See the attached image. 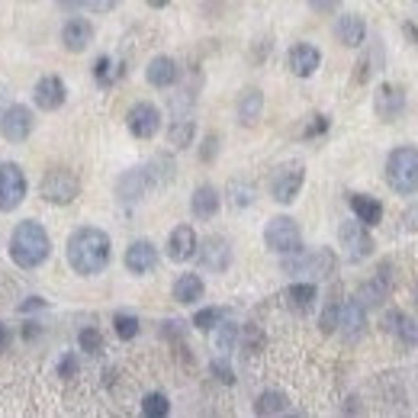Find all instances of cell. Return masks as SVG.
<instances>
[{"label": "cell", "mask_w": 418, "mask_h": 418, "mask_svg": "<svg viewBox=\"0 0 418 418\" xmlns=\"http://www.w3.org/2000/svg\"><path fill=\"white\" fill-rule=\"evenodd\" d=\"M110 235L103 229H94V225H84V229L71 232L68 238V264L74 273L81 277H97L106 271L110 264Z\"/></svg>", "instance_id": "cell-1"}, {"label": "cell", "mask_w": 418, "mask_h": 418, "mask_svg": "<svg viewBox=\"0 0 418 418\" xmlns=\"http://www.w3.org/2000/svg\"><path fill=\"white\" fill-rule=\"evenodd\" d=\"M49 254H52V238L39 222L26 219V222L16 225L13 238H10V258H13L16 264L26 267V271H33V267L45 264Z\"/></svg>", "instance_id": "cell-2"}, {"label": "cell", "mask_w": 418, "mask_h": 418, "mask_svg": "<svg viewBox=\"0 0 418 418\" xmlns=\"http://www.w3.org/2000/svg\"><path fill=\"white\" fill-rule=\"evenodd\" d=\"M283 271L293 273V277L303 280H328L338 271V258L332 254V248H315V251H293V254H283Z\"/></svg>", "instance_id": "cell-3"}, {"label": "cell", "mask_w": 418, "mask_h": 418, "mask_svg": "<svg viewBox=\"0 0 418 418\" xmlns=\"http://www.w3.org/2000/svg\"><path fill=\"white\" fill-rule=\"evenodd\" d=\"M386 183L402 196L418 193V148L415 145H399L390 152V158H386Z\"/></svg>", "instance_id": "cell-4"}, {"label": "cell", "mask_w": 418, "mask_h": 418, "mask_svg": "<svg viewBox=\"0 0 418 418\" xmlns=\"http://www.w3.org/2000/svg\"><path fill=\"white\" fill-rule=\"evenodd\" d=\"M264 244L273 254H293L303 248V232L290 216H273L264 225Z\"/></svg>", "instance_id": "cell-5"}, {"label": "cell", "mask_w": 418, "mask_h": 418, "mask_svg": "<svg viewBox=\"0 0 418 418\" xmlns=\"http://www.w3.org/2000/svg\"><path fill=\"white\" fill-rule=\"evenodd\" d=\"M338 242H341L344 258H348L351 264L367 261L370 254H373V235H370V225H363L361 219L341 222V229H338Z\"/></svg>", "instance_id": "cell-6"}, {"label": "cell", "mask_w": 418, "mask_h": 418, "mask_svg": "<svg viewBox=\"0 0 418 418\" xmlns=\"http://www.w3.org/2000/svg\"><path fill=\"white\" fill-rule=\"evenodd\" d=\"M303 183H306V167H303L300 161H286L271 177V196L277 203H283V206H290V203L300 196Z\"/></svg>", "instance_id": "cell-7"}, {"label": "cell", "mask_w": 418, "mask_h": 418, "mask_svg": "<svg viewBox=\"0 0 418 418\" xmlns=\"http://www.w3.org/2000/svg\"><path fill=\"white\" fill-rule=\"evenodd\" d=\"M26 187L29 183L23 167L13 164V161H4L0 164V213H13L23 203V196H26Z\"/></svg>", "instance_id": "cell-8"}, {"label": "cell", "mask_w": 418, "mask_h": 418, "mask_svg": "<svg viewBox=\"0 0 418 418\" xmlns=\"http://www.w3.org/2000/svg\"><path fill=\"white\" fill-rule=\"evenodd\" d=\"M77 193H81V183H77V177L71 174V171H64V167L49 171V174H45V181H42V196H45L49 203H55V206L71 203Z\"/></svg>", "instance_id": "cell-9"}, {"label": "cell", "mask_w": 418, "mask_h": 418, "mask_svg": "<svg viewBox=\"0 0 418 418\" xmlns=\"http://www.w3.org/2000/svg\"><path fill=\"white\" fill-rule=\"evenodd\" d=\"M125 125L135 139H154L161 129V110L154 103H135L125 116Z\"/></svg>", "instance_id": "cell-10"}, {"label": "cell", "mask_w": 418, "mask_h": 418, "mask_svg": "<svg viewBox=\"0 0 418 418\" xmlns=\"http://www.w3.org/2000/svg\"><path fill=\"white\" fill-rule=\"evenodd\" d=\"M29 132H33V113H29V106H7L4 110V116H0V135L7 142H26Z\"/></svg>", "instance_id": "cell-11"}, {"label": "cell", "mask_w": 418, "mask_h": 418, "mask_svg": "<svg viewBox=\"0 0 418 418\" xmlns=\"http://www.w3.org/2000/svg\"><path fill=\"white\" fill-rule=\"evenodd\" d=\"M196 254H200V264L206 267L209 273H222V271H229V264H232V244L219 235L196 244Z\"/></svg>", "instance_id": "cell-12"}, {"label": "cell", "mask_w": 418, "mask_h": 418, "mask_svg": "<svg viewBox=\"0 0 418 418\" xmlns=\"http://www.w3.org/2000/svg\"><path fill=\"white\" fill-rule=\"evenodd\" d=\"M373 110L383 123H396V119L402 116V110H405L402 87H396V84H380L376 94H373Z\"/></svg>", "instance_id": "cell-13"}, {"label": "cell", "mask_w": 418, "mask_h": 418, "mask_svg": "<svg viewBox=\"0 0 418 418\" xmlns=\"http://www.w3.org/2000/svg\"><path fill=\"white\" fill-rule=\"evenodd\" d=\"M286 64H290V71L296 77H312L322 64V52L315 49L312 42H296L290 49V55H286Z\"/></svg>", "instance_id": "cell-14"}, {"label": "cell", "mask_w": 418, "mask_h": 418, "mask_svg": "<svg viewBox=\"0 0 418 418\" xmlns=\"http://www.w3.org/2000/svg\"><path fill=\"white\" fill-rule=\"evenodd\" d=\"M148 187H152L148 167H132V171H125V174L116 181V196L123 203H139Z\"/></svg>", "instance_id": "cell-15"}, {"label": "cell", "mask_w": 418, "mask_h": 418, "mask_svg": "<svg viewBox=\"0 0 418 418\" xmlns=\"http://www.w3.org/2000/svg\"><path fill=\"white\" fill-rule=\"evenodd\" d=\"M154 264H158V248H154L152 242H132L129 248H125V271L129 273H152Z\"/></svg>", "instance_id": "cell-16"}, {"label": "cell", "mask_w": 418, "mask_h": 418, "mask_svg": "<svg viewBox=\"0 0 418 418\" xmlns=\"http://www.w3.org/2000/svg\"><path fill=\"white\" fill-rule=\"evenodd\" d=\"M196 244H200V238H196L193 225H177L171 232V238H167V258L183 264V261H190L196 254Z\"/></svg>", "instance_id": "cell-17"}, {"label": "cell", "mask_w": 418, "mask_h": 418, "mask_svg": "<svg viewBox=\"0 0 418 418\" xmlns=\"http://www.w3.org/2000/svg\"><path fill=\"white\" fill-rule=\"evenodd\" d=\"M334 39L341 42V45H348V49H361L363 39H367V23H363V16L357 13H344L334 20Z\"/></svg>", "instance_id": "cell-18"}, {"label": "cell", "mask_w": 418, "mask_h": 418, "mask_svg": "<svg viewBox=\"0 0 418 418\" xmlns=\"http://www.w3.org/2000/svg\"><path fill=\"white\" fill-rule=\"evenodd\" d=\"M33 100L39 110H58V106L64 103V81L58 74L39 77V84H35V91H33Z\"/></svg>", "instance_id": "cell-19"}, {"label": "cell", "mask_w": 418, "mask_h": 418, "mask_svg": "<svg viewBox=\"0 0 418 418\" xmlns=\"http://www.w3.org/2000/svg\"><path fill=\"white\" fill-rule=\"evenodd\" d=\"M338 328H341V334L348 338V341H357V338L363 334V328H367V309H363L357 300L341 303V312H338Z\"/></svg>", "instance_id": "cell-20"}, {"label": "cell", "mask_w": 418, "mask_h": 418, "mask_svg": "<svg viewBox=\"0 0 418 418\" xmlns=\"http://www.w3.org/2000/svg\"><path fill=\"white\" fill-rule=\"evenodd\" d=\"M145 77L152 87H161V91H167V87H174L177 77H181V68H177L174 58H167V55H158L148 62L145 68Z\"/></svg>", "instance_id": "cell-21"}, {"label": "cell", "mask_w": 418, "mask_h": 418, "mask_svg": "<svg viewBox=\"0 0 418 418\" xmlns=\"http://www.w3.org/2000/svg\"><path fill=\"white\" fill-rule=\"evenodd\" d=\"M94 39V26L84 16H71L68 23L62 26V42L68 52H84Z\"/></svg>", "instance_id": "cell-22"}, {"label": "cell", "mask_w": 418, "mask_h": 418, "mask_svg": "<svg viewBox=\"0 0 418 418\" xmlns=\"http://www.w3.org/2000/svg\"><path fill=\"white\" fill-rule=\"evenodd\" d=\"M219 190L213 183H203V187L193 190V200H190V209H193L196 219H213L219 213Z\"/></svg>", "instance_id": "cell-23"}, {"label": "cell", "mask_w": 418, "mask_h": 418, "mask_svg": "<svg viewBox=\"0 0 418 418\" xmlns=\"http://www.w3.org/2000/svg\"><path fill=\"white\" fill-rule=\"evenodd\" d=\"M351 209H354V216L361 219L363 225H376L383 219V203L376 200V196H367V193H351L348 196Z\"/></svg>", "instance_id": "cell-24"}, {"label": "cell", "mask_w": 418, "mask_h": 418, "mask_svg": "<svg viewBox=\"0 0 418 418\" xmlns=\"http://www.w3.org/2000/svg\"><path fill=\"white\" fill-rule=\"evenodd\" d=\"M264 113V94L258 87H248V91L238 97V123L242 125H254Z\"/></svg>", "instance_id": "cell-25"}, {"label": "cell", "mask_w": 418, "mask_h": 418, "mask_svg": "<svg viewBox=\"0 0 418 418\" xmlns=\"http://www.w3.org/2000/svg\"><path fill=\"white\" fill-rule=\"evenodd\" d=\"M203 293H206V283H203L200 273H181L174 283V300L183 303V306H190V303L203 300Z\"/></svg>", "instance_id": "cell-26"}, {"label": "cell", "mask_w": 418, "mask_h": 418, "mask_svg": "<svg viewBox=\"0 0 418 418\" xmlns=\"http://www.w3.org/2000/svg\"><path fill=\"white\" fill-rule=\"evenodd\" d=\"M193 139H196V123L190 116H181L167 125V142H171L174 148H190Z\"/></svg>", "instance_id": "cell-27"}, {"label": "cell", "mask_w": 418, "mask_h": 418, "mask_svg": "<svg viewBox=\"0 0 418 418\" xmlns=\"http://www.w3.org/2000/svg\"><path fill=\"white\" fill-rule=\"evenodd\" d=\"M286 409H290V402H286V396L280 390H264L258 396V402H254L258 415H283Z\"/></svg>", "instance_id": "cell-28"}, {"label": "cell", "mask_w": 418, "mask_h": 418, "mask_svg": "<svg viewBox=\"0 0 418 418\" xmlns=\"http://www.w3.org/2000/svg\"><path fill=\"white\" fill-rule=\"evenodd\" d=\"M286 300H290L293 309L306 312V309L315 303V283H312V280H300V283H293L290 290H286Z\"/></svg>", "instance_id": "cell-29"}, {"label": "cell", "mask_w": 418, "mask_h": 418, "mask_svg": "<svg viewBox=\"0 0 418 418\" xmlns=\"http://www.w3.org/2000/svg\"><path fill=\"white\" fill-rule=\"evenodd\" d=\"M235 344H238V325L235 322H219L216 325V351L225 357Z\"/></svg>", "instance_id": "cell-30"}, {"label": "cell", "mask_w": 418, "mask_h": 418, "mask_svg": "<svg viewBox=\"0 0 418 418\" xmlns=\"http://www.w3.org/2000/svg\"><path fill=\"white\" fill-rule=\"evenodd\" d=\"M167 412H171V402H167L164 392H148V396L142 399V415H148V418H164Z\"/></svg>", "instance_id": "cell-31"}, {"label": "cell", "mask_w": 418, "mask_h": 418, "mask_svg": "<svg viewBox=\"0 0 418 418\" xmlns=\"http://www.w3.org/2000/svg\"><path fill=\"white\" fill-rule=\"evenodd\" d=\"M113 328H116V334L123 341H132L135 334H139V319L132 312H116L113 315Z\"/></svg>", "instance_id": "cell-32"}, {"label": "cell", "mask_w": 418, "mask_h": 418, "mask_svg": "<svg viewBox=\"0 0 418 418\" xmlns=\"http://www.w3.org/2000/svg\"><path fill=\"white\" fill-rule=\"evenodd\" d=\"M392 334H399V341L409 344V348H415L418 344V322L409 319V315H399L396 328H392Z\"/></svg>", "instance_id": "cell-33"}, {"label": "cell", "mask_w": 418, "mask_h": 418, "mask_svg": "<svg viewBox=\"0 0 418 418\" xmlns=\"http://www.w3.org/2000/svg\"><path fill=\"white\" fill-rule=\"evenodd\" d=\"M77 344H81L84 354H100V351H103V334H100L97 328H81Z\"/></svg>", "instance_id": "cell-34"}, {"label": "cell", "mask_w": 418, "mask_h": 418, "mask_svg": "<svg viewBox=\"0 0 418 418\" xmlns=\"http://www.w3.org/2000/svg\"><path fill=\"white\" fill-rule=\"evenodd\" d=\"M222 309H216V306H209V309H200V312L193 315V325L200 328V332H213V328L222 322Z\"/></svg>", "instance_id": "cell-35"}, {"label": "cell", "mask_w": 418, "mask_h": 418, "mask_svg": "<svg viewBox=\"0 0 418 418\" xmlns=\"http://www.w3.org/2000/svg\"><path fill=\"white\" fill-rule=\"evenodd\" d=\"M229 196H232V203H235L238 209H242V206H251V203H254V183L232 181V187H229Z\"/></svg>", "instance_id": "cell-36"}, {"label": "cell", "mask_w": 418, "mask_h": 418, "mask_svg": "<svg viewBox=\"0 0 418 418\" xmlns=\"http://www.w3.org/2000/svg\"><path fill=\"white\" fill-rule=\"evenodd\" d=\"M338 312H341V303L338 300H332L325 306V312H322V319H319V325H322V332H338Z\"/></svg>", "instance_id": "cell-37"}, {"label": "cell", "mask_w": 418, "mask_h": 418, "mask_svg": "<svg viewBox=\"0 0 418 418\" xmlns=\"http://www.w3.org/2000/svg\"><path fill=\"white\" fill-rule=\"evenodd\" d=\"M209 370H213V373H216V380H222V383H229V386L235 383V373H232V367L222 361V357H216V361L209 363Z\"/></svg>", "instance_id": "cell-38"}, {"label": "cell", "mask_w": 418, "mask_h": 418, "mask_svg": "<svg viewBox=\"0 0 418 418\" xmlns=\"http://www.w3.org/2000/svg\"><path fill=\"white\" fill-rule=\"evenodd\" d=\"M94 74H97V81L103 84V87H110V84H113V74H110V58H106V55H100V58H97V64H94Z\"/></svg>", "instance_id": "cell-39"}, {"label": "cell", "mask_w": 418, "mask_h": 418, "mask_svg": "<svg viewBox=\"0 0 418 418\" xmlns=\"http://www.w3.org/2000/svg\"><path fill=\"white\" fill-rule=\"evenodd\" d=\"M58 373H62L64 380H71V376H77V357H74V354H64L62 361H58Z\"/></svg>", "instance_id": "cell-40"}, {"label": "cell", "mask_w": 418, "mask_h": 418, "mask_svg": "<svg viewBox=\"0 0 418 418\" xmlns=\"http://www.w3.org/2000/svg\"><path fill=\"white\" fill-rule=\"evenodd\" d=\"M306 4L315 10V13H332V10H338L341 0H306Z\"/></svg>", "instance_id": "cell-41"}, {"label": "cell", "mask_w": 418, "mask_h": 418, "mask_svg": "<svg viewBox=\"0 0 418 418\" xmlns=\"http://www.w3.org/2000/svg\"><path fill=\"white\" fill-rule=\"evenodd\" d=\"M328 129V116H312V125L306 129V139H315V135H322Z\"/></svg>", "instance_id": "cell-42"}, {"label": "cell", "mask_w": 418, "mask_h": 418, "mask_svg": "<svg viewBox=\"0 0 418 418\" xmlns=\"http://www.w3.org/2000/svg\"><path fill=\"white\" fill-rule=\"evenodd\" d=\"M123 0H87V7L97 10V13H110V10H116Z\"/></svg>", "instance_id": "cell-43"}, {"label": "cell", "mask_w": 418, "mask_h": 418, "mask_svg": "<svg viewBox=\"0 0 418 418\" xmlns=\"http://www.w3.org/2000/svg\"><path fill=\"white\" fill-rule=\"evenodd\" d=\"M402 222H405V229H409V232H418V203H412V206L405 209Z\"/></svg>", "instance_id": "cell-44"}, {"label": "cell", "mask_w": 418, "mask_h": 418, "mask_svg": "<svg viewBox=\"0 0 418 418\" xmlns=\"http://www.w3.org/2000/svg\"><path fill=\"white\" fill-rule=\"evenodd\" d=\"M216 135H209L206 139V148H203V161H213V154H216Z\"/></svg>", "instance_id": "cell-45"}, {"label": "cell", "mask_w": 418, "mask_h": 418, "mask_svg": "<svg viewBox=\"0 0 418 418\" xmlns=\"http://www.w3.org/2000/svg\"><path fill=\"white\" fill-rule=\"evenodd\" d=\"M58 7L62 10H81V7H87V0H58Z\"/></svg>", "instance_id": "cell-46"}, {"label": "cell", "mask_w": 418, "mask_h": 418, "mask_svg": "<svg viewBox=\"0 0 418 418\" xmlns=\"http://www.w3.org/2000/svg\"><path fill=\"white\" fill-rule=\"evenodd\" d=\"M7 344H10V332H7V325L0 322V354L7 351Z\"/></svg>", "instance_id": "cell-47"}, {"label": "cell", "mask_w": 418, "mask_h": 418, "mask_svg": "<svg viewBox=\"0 0 418 418\" xmlns=\"http://www.w3.org/2000/svg\"><path fill=\"white\" fill-rule=\"evenodd\" d=\"M402 33H405V35H409V39H412V42H418V29H415V26H412V23H405V26H402Z\"/></svg>", "instance_id": "cell-48"}, {"label": "cell", "mask_w": 418, "mask_h": 418, "mask_svg": "<svg viewBox=\"0 0 418 418\" xmlns=\"http://www.w3.org/2000/svg\"><path fill=\"white\" fill-rule=\"evenodd\" d=\"M42 306H45V300H35V296H33V300H29L23 309H26V312H29V309H42Z\"/></svg>", "instance_id": "cell-49"}, {"label": "cell", "mask_w": 418, "mask_h": 418, "mask_svg": "<svg viewBox=\"0 0 418 418\" xmlns=\"http://www.w3.org/2000/svg\"><path fill=\"white\" fill-rule=\"evenodd\" d=\"M145 4H148V7H152V10H161V7H167L171 0H145Z\"/></svg>", "instance_id": "cell-50"}, {"label": "cell", "mask_w": 418, "mask_h": 418, "mask_svg": "<svg viewBox=\"0 0 418 418\" xmlns=\"http://www.w3.org/2000/svg\"><path fill=\"white\" fill-rule=\"evenodd\" d=\"M415 309H418V286H415Z\"/></svg>", "instance_id": "cell-51"}]
</instances>
